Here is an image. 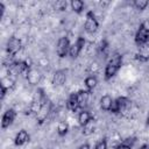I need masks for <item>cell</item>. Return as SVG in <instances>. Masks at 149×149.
<instances>
[{
	"label": "cell",
	"mask_w": 149,
	"mask_h": 149,
	"mask_svg": "<svg viewBox=\"0 0 149 149\" xmlns=\"http://www.w3.org/2000/svg\"><path fill=\"white\" fill-rule=\"evenodd\" d=\"M122 64V56L118 52H115L111 59L108 61L106 69H105V79H111L112 77H114L116 74V72L119 71V69L121 68Z\"/></svg>",
	"instance_id": "obj_1"
},
{
	"label": "cell",
	"mask_w": 149,
	"mask_h": 149,
	"mask_svg": "<svg viewBox=\"0 0 149 149\" xmlns=\"http://www.w3.org/2000/svg\"><path fill=\"white\" fill-rule=\"evenodd\" d=\"M135 42L139 47L144 45L149 42V21H144L136 31Z\"/></svg>",
	"instance_id": "obj_2"
},
{
	"label": "cell",
	"mask_w": 149,
	"mask_h": 149,
	"mask_svg": "<svg viewBox=\"0 0 149 149\" xmlns=\"http://www.w3.org/2000/svg\"><path fill=\"white\" fill-rule=\"evenodd\" d=\"M129 106H130V101L127 98L119 97L115 100H113V104H112V107H111L109 112H112L114 114H118V113H121V112H126Z\"/></svg>",
	"instance_id": "obj_3"
},
{
	"label": "cell",
	"mask_w": 149,
	"mask_h": 149,
	"mask_svg": "<svg viewBox=\"0 0 149 149\" xmlns=\"http://www.w3.org/2000/svg\"><path fill=\"white\" fill-rule=\"evenodd\" d=\"M98 27H99V23L93 14V12H87L86 14V21H85V30L88 33V34H93L98 30Z\"/></svg>",
	"instance_id": "obj_4"
},
{
	"label": "cell",
	"mask_w": 149,
	"mask_h": 149,
	"mask_svg": "<svg viewBox=\"0 0 149 149\" xmlns=\"http://www.w3.org/2000/svg\"><path fill=\"white\" fill-rule=\"evenodd\" d=\"M70 42H69V38L68 37H61L57 42V47H56V52L57 55L63 58L68 55V52L70 51Z\"/></svg>",
	"instance_id": "obj_5"
},
{
	"label": "cell",
	"mask_w": 149,
	"mask_h": 149,
	"mask_svg": "<svg viewBox=\"0 0 149 149\" xmlns=\"http://www.w3.org/2000/svg\"><path fill=\"white\" fill-rule=\"evenodd\" d=\"M84 45H85V40H84V37L79 36V37L77 38V41H76V42L70 47V51H69L70 56H71L72 58L78 57V56H79V54H80V51L83 50Z\"/></svg>",
	"instance_id": "obj_6"
},
{
	"label": "cell",
	"mask_w": 149,
	"mask_h": 149,
	"mask_svg": "<svg viewBox=\"0 0 149 149\" xmlns=\"http://www.w3.org/2000/svg\"><path fill=\"white\" fill-rule=\"evenodd\" d=\"M15 116H16V113H15V111H14L13 108L7 109V111L3 113V115H2V120H1V128H2V129L8 128V127L13 123V121L15 120Z\"/></svg>",
	"instance_id": "obj_7"
},
{
	"label": "cell",
	"mask_w": 149,
	"mask_h": 149,
	"mask_svg": "<svg viewBox=\"0 0 149 149\" xmlns=\"http://www.w3.org/2000/svg\"><path fill=\"white\" fill-rule=\"evenodd\" d=\"M21 49V41L16 37H10L7 42V51L10 56H14Z\"/></svg>",
	"instance_id": "obj_8"
},
{
	"label": "cell",
	"mask_w": 149,
	"mask_h": 149,
	"mask_svg": "<svg viewBox=\"0 0 149 149\" xmlns=\"http://www.w3.org/2000/svg\"><path fill=\"white\" fill-rule=\"evenodd\" d=\"M68 108L71 109L72 112H78L80 108L79 106V102H78V97H77V93H72L68 100Z\"/></svg>",
	"instance_id": "obj_9"
},
{
	"label": "cell",
	"mask_w": 149,
	"mask_h": 149,
	"mask_svg": "<svg viewBox=\"0 0 149 149\" xmlns=\"http://www.w3.org/2000/svg\"><path fill=\"white\" fill-rule=\"evenodd\" d=\"M65 80H66V74H65L64 71L59 70V71H56V72H55L54 77H52V84H54L55 86H61V85H63V84L65 83Z\"/></svg>",
	"instance_id": "obj_10"
},
{
	"label": "cell",
	"mask_w": 149,
	"mask_h": 149,
	"mask_svg": "<svg viewBox=\"0 0 149 149\" xmlns=\"http://www.w3.org/2000/svg\"><path fill=\"white\" fill-rule=\"evenodd\" d=\"M28 140H29V134L26 130H20L16 134V136L14 139V142H15L16 146H23L26 142H28Z\"/></svg>",
	"instance_id": "obj_11"
},
{
	"label": "cell",
	"mask_w": 149,
	"mask_h": 149,
	"mask_svg": "<svg viewBox=\"0 0 149 149\" xmlns=\"http://www.w3.org/2000/svg\"><path fill=\"white\" fill-rule=\"evenodd\" d=\"M112 104H113V99H112L111 95L106 94V95L101 97V99H100V107H101L104 111H111Z\"/></svg>",
	"instance_id": "obj_12"
},
{
	"label": "cell",
	"mask_w": 149,
	"mask_h": 149,
	"mask_svg": "<svg viewBox=\"0 0 149 149\" xmlns=\"http://www.w3.org/2000/svg\"><path fill=\"white\" fill-rule=\"evenodd\" d=\"M92 119H93V116H92V114L88 111H80V113L78 115V121H79V125L80 126L86 125Z\"/></svg>",
	"instance_id": "obj_13"
},
{
	"label": "cell",
	"mask_w": 149,
	"mask_h": 149,
	"mask_svg": "<svg viewBox=\"0 0 149 149\" xmlns=\"http://www.w3.org/2000/svg\"><path fill=\"white\" fill-rule=\"evenodd\" d=\"M77 97H78L79 106H80V108H83L88 101V92L84 91V90H80V91L77 92Z\"/></svg>",
	"instance_id": "obj_14"
},
{
	"label": "cell",
	"mask_w": 149,
	"mask_h": 149,
	"mask_svg": "<svg viewBox=\"0 0 149 149\" xmlns=\"http://www.w3.org/2000/svg\"><path fill=\"white\" fill-rule=\"evenodd\" d=\"M134 143H135V139L134 137H127V139H125L123 141H121L118 144L116 149H132Z\"/></svg>",
	"instance_id": "obj_15"
},
{
	"label": "cell",
	"mask_w": 149,
	"mask_h": 149,
	"mask_svg": "<svg viewBox=\"0 0 149 149\" xmlns=\"http://www.w3.org/2000/svg\"><path fill=\"white\" fill-rule=\"evenodd\" d=\"M95 129V121L92 119L86 125L83 126V134L84 135H91Z\"/></svg>",
	"instance_id": "obj_16"
},
{
	"label": "cell",
	"mask_w": 149,
	"mask_h": 149,
	"mask_svg": "<svg viewBox=\"0 0 149 149\" xmlns=\"http://www.w3.org/2000/svg\"><path fill=\"white\" fill-rule=\"evenodd\" d=\"M137 56H139V59L140 61H147V59H149V47L147 44L141 45Z\"/></svg>",
	"instance_id": "obj_17"
},
{
	"label": "cell",
	"mask_w": 149,
	"mask_h": 149,
	"mask_svg": "<svg viewBox=\"0 0 149 149\" xmlns=\"http://www.w3.org/2000/svg\"><path fill=\"white\" fill-rule=\"evenodd\" d=\"M71 7L76 13H80L84 8V2L80 0H72L71 1Z\"/></svg>",
	"instance_id": "obj_18"
},
{
	"label": "cell",
	"mask_w": 149,
	"mask_h": 149,
	"mask_svg": "<svg viewBox=\"0 0 149 149\" xmlns=\"http://www.w3.org/2000/svg\"><path fill=\"white\" fill-rule=\"evenodd\" d=\"M97 83H98V80H97V78H95L94 76H88V77L85 79V85H86V87H87L88 90L95 87Z\"/></svg>",
	"instance_id": "obj_19"
},
{
	"label": "cell",
	"mask_w": 149,
	"mask_h": 149,
	"mask_svg": "<svg viewBox=\"0 0 149 149\" xmlns=\"http://www.w3.org/2000/svg\"><path fill=\"white\" fill-rule=\"evenodd\" d=\"M68 129H69V126L66 122H59L58 127H57V133H58V135L64 136L68 133Z\"/></svg>",
	"instance_id": "obj_20"
},
{
	"label": "cell",
	"mask_w": 149,
	"mask_h": 149,
	"mask_svg": "<svg viewBox=\"0 0 149 149\" xmlns=\"http://www.w3.org/2000/svg\"><path fill=\"white\" fill-rule=\"evenodd\" d=\"M148 1L147 0H135L134 1V6L136 7V9H139V10H143L147 6H148Z\"/></svg>",
	"instance_id": "obj_21"
},
{
	"label": "cell",
	"mask_w": 149,
	"mask_h": 149,
	"mask_svg": "<svg viewBox=\"0 0 149 149\" xmlns=\"http://www.w3.org/2000/svg\"><path fill=\"white\" fill-rule=\"evenodd\" d=\"M94 149H107V142H106V140L99 141V142L95 144V148H94Z\"/></svg>",
	"instance_id": "obj_22"
},
{
	"label": "cell",
	"mask_w": 149,
	"mask_h": 149,
	"mask_svg": "<svg viewBox=\"0 0 149 149\" xmlns=\"http://www.w3.org/2000/svg\"><path fill=\"white\" fill-rule=\"evenodd\" d=\"M55 6H56L57 9H61L62 10V9H65L66 8V2L65 1H58V2H56Z\"/></svg>",
	"instance_id": "obj_23"
},
{
	"label": "cell",
	"mask_w": 149,
	"mask_h": 149,
	"mask_svg": "<svg viewBox=\"0 0 149 149\" xmlns=\"http://www.w3.org/2000/svg\"><path fill=\"white\" fill-rule=\"evenodd\" d=\"M6 91H7V87H5L3 85H1V94H0V98H1V99H3V98H5Z\"/></svg>",
	"instance_id": "obj_24"
},
{
	"label": "cell",
	"mask_w": 149,
	"mask_h": 149,
	"mask_svg": "<svg viewBox=\"0 0 149 149\" xmlns=\"http://www.w3.org/2000/svg\"><path fill=\"white\" fill-rule=\"evenodd\" d=\"M79 149H90V146L85 143V144H81V146L79 147Z\"/></svg>",
	"instance_id": "obj_25"
},
{
	"label": "cell",
	"mask_w": 149,
	"mask_h": 149,
	"mask_svg": "<svg viewBox=\"0 0 149 149\" xmlns=\"http://www.w3.org/2000/svg\"><path fill=\"white\" fill-rule=\"evenodd\" d=\"M140 149H149V146H148V144H143Z\"/></svg>",
	"instance_id": "obj_26"
},
{
	"label": "cell",
	"mask_w": 149,
	"mask_h": 149,
	"mask_svg": "<svg viewBox=\"0 0 149 149\" xmlns=\"http://www.w3.org/2000/svg\"><path fill=\"white\" fill-rule=\"evenodd\" d=\"M147 123L149 125V115H148V118H147Z\"/></svg>",
	"instance_id": "obj_27"
}]
</instances>
